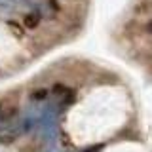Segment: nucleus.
<instances>
[{
  "label": "nucleus",
  "instance_id": "f257e3e1",
  "mask_svg": "<svg viewBox=\"0 0 152 152\" xmlns=\"http://www.w3.org/2000/svg\"><path fill=\"white\" fill-rule=\"evenodd\" d=\"M36 23H38V17H36V15H27V17H25V25H27V27L32 28V27H36Z\"/></svg>",
  "mask_w": 152,
  "mask_h": 152
},
{
  "label": "nucleus",
  "instance_id": "f03ea898",
  "mask_svg": "<svg viewBox=\"0 0 152 152\" xmlns=\"http://www.w3.org/2000/svg\"><path fill=\"white\" fill-rule=\"evenodd\" d=\"M36 97H38V99H42V97H46V91H38V93H36Z\"/></svg>",
  "mask_w": 152,
  "mask_h": 152
}]
</instances>
